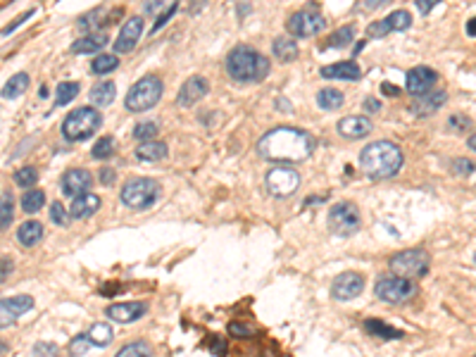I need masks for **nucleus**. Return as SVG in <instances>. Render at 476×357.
I'll use <instances>...</instances> for the list:
<instances>
[{
  "label": "nucleus",
  "instance_id": "1",
  "mask_svg": "<svg viewBox=\"0 0 476 357\" xmlns=\"http://www.w3.org/2000/svg\"><path fill=\"white\" fill-rule=\"evenodd\" d=\"M257 153L274 164H298L314 153V138L300 129L279 127L260 138Z\"/></svg>",
  "mask_w": 476,
  "mask_h": 357
},
{
  "label": "nucleus",
  "instance_id": "2",
  "mask_svg": "<svg viewBox=\"0 0 476 357\" xmlns=\"http://www.w3.org/2000/svg\"><path fill=\"white\" fill-rule=\"evenodd\" d=\"M360 167H362V172H365V177H369L374 181L391 179L400 172L402 153H400V148L391 141L369 143V146L360 153Z\"/></svg>",
  "mask_w": 476,
  "mask_h": 357
},
{
  "label": "nucleus",
  "instance_id": "3",
  "mask_svg": "<svg viewBox=\"0 0 476 357\" xmlns=\"http://www.w3.org/2000/svg\"><path fill=\"white\" fill-rule=\"evenodd\" d=\"M226 72L238 84H260L269 74V60L255 48L238 45L226 55Z\"/></svg>",
  "mask_w": 476,
  "mask_h": 357
},
{
  "label": "nucleus",
  "instance_id": "4",
  "mask_svg": "<svg viewBox=\"0 0 476 357\" xmlns=\"http://www.w3.org/2000/svg\"><path fill=\"white\" fill-rule=\"evenodd\" d=\"M100 122L102 117L96 107H79V110L69 112L65 122H62V136L72 143L86 141L100 129Z\"/></svg>",
  "mask_w": 476,
  "mask_h": 357
},
{
  "label": "nucleus",
  "instance_id": "5",
  "mask_svg": "<svg viewBox=\"0 0 476 357\" xmlns=\"http://www.w3.org/2000/svg\"><path fill=\"white\" fill-rule=\"evenodd\" d=\"M164 93V86H162V79H158L155 74L150 76H143L138 79L136 84L131 86V91L127 93V105L129 112H146V110H153L155 105L160 102Z\"/></svg>",
  "mask_w": 476,
  "mask_h": 357
},
{
  "label": "nucleus",
  "instance_id": "6",
  "mask_svg": "<svg viewBox=\"0 0 476 357\" xmlns=\"http://www.w3.org/2000/svg\"><path fill=\"white\" fill-rule=\"evenodd\" d=\"M162 195V188L155 179H131L122 188V203L131 210H148Z\"/></svg>",
  "mask_w": 476,
  "mask_h": 357
},
{
  "label": "nucleus",
  "instance_id": "7",
  "mask_svg": "<svg viewBox=\"0 0 476 357\" xmlns=\"http://www.w3.org/2000/svg\"><path fill=\"white\" fill-rule=\"evenodd\" d=\"M429 255L424 250H405V252H398V255L391 257V272L396 277H402V279H419L429 272Z\"/></svg>",
  "mask_w": 476,
  "mask_h": 357
},
{
  "label": "nucleus",
  "instance_id": "8",
  "mask_svg": "<svg viewBox=\"0 0 476 357\" xmlns=\"http://www.w3.org/2000/svg\"><path fill=\"white\" fill-rule=\"evenodd\" d=\"M329 229L334 236L350 238L360 229V210L353 203H336L329 212Z\"/></svg>",
  "mask_w": 476,
  "mask_h": 357
},
{
  "label": "nucleus",
  "instance_id": "9",
  "mask_svg": "<svg viewBox=\"0 0 476 357\" xmlns=\"http://www.w3.org/2000/svg\"><path fill=\"white\" fill-rule=\"evenodd\" d=\"M374 291H376V298L384 300V303L400 305V303H407V300L415 296V283H412V279L384 277L376 281Z\"/></svg>",
  "mask_w": 476,
  "mask_h": 357
},
{
  "label": "nucleus",
  "instance_id": "10",
  "mask_svg": "<svg viewBox=\"0 0 476 357\" xmlns=\"http://www.w3.org/2000/svg\"><path fill=\"white\" fill-rule=\"evenodd\" d=\"M324 27H327V19L322 17V12H319L314 5H310V8H305V10H298V12L291 14V19H288V31H291L293 36H298V39H310V36L319 34Z\"/></svg>",
  "mask_w": 476,
  "mask_h": 357
},
{
  "label": "nucleus",
  "instance_id": "11",
  "mask_svg": "<svg viewBox=\"0 0 476 357\" xmlns=\"http://www.w3.org/2000/svg\"><path fill=\"white\" fill-rule=\"evenodd\" d=\"M300 184H303V177L293 167H286V164H281V167L272 169L267 174V191L272 195H277V198L293 195L300 188Z\"/></svg>",
  "mask_w": 476,
  "mask_h": 357
},
{
  "label": "nucleus",
  "instance_id": "12",
  "mask_svg": "<svg viewBox=\"0 0 476 357\" xmlns=\"http://www.w3.org/2000/svg\"><path fill=\"white\" fill-rule=\"evenodd\" d=\"M31 307H34V298L31 296H14L8 300H0V329L12 327Z\"/></svg>",
  "mask_w": 476,
  "mask_h": 357
},
{
  "label": "nucleus",
  "instance_id": "13",
  "mask_svg": "<svg viewBox=\"0 0 476 357\" xmlns=\"http://www.w3.org/2000/svg\"><path fill=\"white\" fill-rule=\"evenodd\" d=\"M362 291H365V277L357 272L340 274V277L334 281V286H331V296H334L336 300H343V303L345 300L357 298Z\"/></svg>",
  "mask_w": 476,
  "mask_h": 357
},
{
  "label": "nucleus",
  "instance_id": "14",
  "mask_svg": "<svg viewBox=\"0 0 476 357\" xmlns=\"http://www.w3.org/2000/svg\"><path fill=\"white\" fill-rule=\"evenodd\" d=\"M436 72L429 69V67H415V69L407 72V79H405V89L410 96H424V93H429L433 89V84H436Z\"/></svg>",
  "mask_w": 476,
  "mask_h": 357
},
{
  "label": "nucleus",
  "instance_id": "15",
  "mask_svg": "<svg viewBox=\"0 0 476 357\" xmlns=\"http://www.w3.org/2000/svg\"><path fill=\"white\" fill-rule=\"evenodd\" d=\"M93 186V179L89 174V169H69V172L62 177V193L69 195V198H76L81 193H89Z\"/></svg>",
  "mask_w": 476,
  "mask_h": 357
},
{
  "label": "nucleus",
  "instance_id": "16",
  "mask_svg": "<svg viewBox=\"0 0 476 357\" xmlns=\"http://www.w3.org/2000/svg\"><path fill=\"white\" fill-rule=\"evenodd\" d=\"M143 34V17H131L127 19V24L119 31L117 41H115V50L117 53H131L136 48L138 39Z\"/></svg>",
  "mask_w": 476,
  "mask_h": 357
},
{
  "label": "nucleus",
  "instance_id": "17",
  "mask_svg": "<svg viewBox=\"0 0 476 357\" xmlns=\"http://www.w3.org/2000/svg\"><path fill=\"white\" fill-rule=\"evenodd\" d=\"M208 96V81L203 76H191L184 86H181L179 96H177V105L179 107H193L195 102H200Z\"/></svg>",
  "mask_w": 476,
  "mask_h": 357
},
{
  "label": "nucleus",
  "instance_id": "18",
  "mask_svg": "<svg viewBox=\"0 0 476 357\" xmlns=\"http://www.w3.org/2000/svg\"><path fill=\"white\" fill-rule=\"evenodd\" d=\"M146 312H148L146 303H117V305H110V307H107V317H110L112 322H119V324L136 322V319H141Z\"/></svg>",
  "mask_w": 476,
  "mask_h": 357
},
{
  "label": "nucleus",
  "instance_id": "19",
  "mask_svg": "<svg viewBox=\"0 0 476 357\" xmlns=\"http://www.w3.org/2000/svg\"><path fill=\"white\" fill-rule=\"evenodd\" d=\"M110 43V36L107 31H91V34L81 36L72 43V53L74 55H91V53H100L105 45Z\"/></svg>",
  "mask_w": 476,
  "mask_h": 357
},
{
  "label": "nucleus",
  "instance_id": "20",
  "mask_svg": "<svg viewBox=\"0 0 476 357\" xmlns=\"http://www.w3.org/2000/svg\"><path fill=\"white\" fill-rule=\"evenodd\" d=\"M446 100H448V96L443 91H429V93H424V96H419L417 102H412V112H415L417 117H429L436 110H441Z\"/></svg>",
  "mask_w": 476,
  "mask_h": 357
},
{
  "label": "nucleus",
  "instance_id": "21",
  "mask_svg": "<svg viewBox=\"0 0 476 357\" xmlns=\"http://www.w3.org/2000/svg\"><path fill=\"white\" fill-rule=\"evenodd\" d=\"M338 133L345 138H365L371 133V122L362 115H353V117H345L338 122Z\"/></svg>",
  "mask_w": 476,
  "mask_h": 357
},
{
  "label": "nucleus",
  "instance_id": "22",
  "mask_svg": "<svg viewBox=\"0 0 476 357\" xmlns=\"http://www.w3.org/2000/svg\"><path fill=\"white\" fill-rule=\"evenodd\" d=\"M98 208H100V198H98L96 193H81L74 198V203H72V210L69 215L74 217V219H86V217L96 215Z\"/></svg>",
  "mask_w": 476,
  "mask_h": 357
},
{
  "label": "nucleus",
  "instance_id": "23",
  "mask_svg": "<svg viewBox=\"0 0 476 357\" xmlns=\"http://www.w3.org/2000/svg\"><path fill=\"white\" fill-rule=\"evenodd\" d=\"M360 67L355 65L353 60L350 62H336V65H329L322 69L324 79H343V81H357L360 79Z\"/></svg>",
  "mask_w": 476,
  "mask_h": 357
},
{
  "label": "nucleus",
  "instance_id": "24",
  "mask_svg": "<svg viewBox=\"0 0 476 357\" xmlns=\"http://www.w3.org/2000/svg\"><path fill=\"white\" fill-rule=\"evenodd\" d=\"M167 143L162 141H143L141 146L136 148V158L141 162H160V160L167 158Z\"/></svg>",
  "mask_w": 476,
  "mask_h": 357
},
{
  "label": "nucleus",
  "instance_id": "25",
  "mask_svg": "<svg viewBox=\"0 0 476 357\" xmlns=\"http://www.w3.org/2000/svg\"><path fill=\"white\" fill-rule=\"evenodd\" d=\"M115 96H117V86L112 84V81H102V84H96L91 89L89 93V98H91V102H93V107H107V105H112L115 102Z\"/></svg>",
  "mask_w": 476,
  "mask_h": 357
},
{
  "label": "nucleus",
  "instance_id": "26",
  "mask_svg": "<svg viewBox=\"0 0 476 357\" xmlns=\"http://www.w3.org/2000/svg\"><path fill=\"white\" fill-rule=\"evenodd\" d=\"M41 238H43V226L39 224V221H24L22 226L17 229V241L22 243L24 248H34L41 243Z\"/></svg>",
  "mask_w": 476,
  "mask_h": 357
},
{
  "label": "nucleus",
  "instance_id": "27",
  "mask_svg": "<svg viewBox=\"0 0 476 357\" xmlns=\"http://www.w3.org/2000/svg\"><path fill=\"white\" fill-rule=\"evenodd\" d=\"M272 50L274 55H277V60L281 62H293L298 58V45L293 39H288V36H281V39H277L272 43Z\"/></svg>",
  "mask_w": 476,
  "mask_h": 357
},
{
  "label": "nucleus",
  "instance_id": "28",
  "mask_svg": "<svg viewBox=\"0 0 476 357\" xmlns=\"http://www.w3.org/2000/svg\"><path fill=\"white\" fill-rule=\"evenodd\" d=\"M343 93H340L338 89H322L317 93V105L322 107V110H340L343 107Z\"/></svg>",
  "mask_w": 476,
  "mask_h": 357
},
{
  "label": "nucleus",
  "instance_id": "29",
  "mask_svg": "<svg viewBox=\"0 0 476 357\" xmlns=\"http://www.w3.org/2000/svg\"><path fill=\"white\" fill-rule=\"evenodd\" d=\"M29 89V74H24V72H19V74H14L12 79L5 84V89H3V98H19L22 96L24 91Z\"/></svg>",
  "mask_w": 476,
  "mask_h": 357
},
{
  "label": "nucleus",
  "instance_id": "30",
  "mask_svg": "<svg viewBox=\"0 0 476 357\" xmlns=\"http://www.w3.org/2000/svg\"><path fill=\"white\" fill-rule=\"evenodd\" d=\"M117 67H119V58H117V55H110V53L98 55V58L91 62V72H93V74H98V76L110 74V72H115Z\"/></svg>",
  "mask_w": 476,
  "mask_h": 357
},
{
  "label": "nucleus",
  "instance_id": "31",
  "mask_svg": "<svg viewBox=\"0 0 476 357\" xmlns=\"http://www.w3.org/2000/svg\"><path fill=\"white\" fill-rule=\"evenodd\" d=\"M86 338L91 340V345H100V348H102V345H110L112 343L115 334H112V329L107 327V324H93Z\"/></svg>",
  "mask_w": 476,
  "mask_h": 357
},
{
  "label": "nucleus",
  "instance_id": "32",
  "mask_svg": "<svg viewBox=\"0 0 476 357\" xmlns=\"http://www.w3.org/2000/svg\"><path fill=\"white\" fill-rule=\"evenodd\" d=\"M355 39V27L353 24H345V27L336 29L334 34L329 36V45L331 48H345V45H350Z\"/></svg>",
  "mask_w": 476,
  "mask_h": 357
},
{
  "label": "nucleus",
  "instance_id": "33",
  "mask_svg": "<svg viewBox=\"0 0 476 357\" xmlns=\"http://www.w3.org/2000/svg\"><path fill=\"white\" fill-rule=\"evenodd\" d=\"M365 329L374 336H381V338H402V331L388 327V324L379 322V319H367L365 322Z\"/></svg>",
  "mask_w": 476,
  "mask_h": 357
},
{
  "label": "nucleus",
  "instance_id": "34",
  "mask_svg": "<svg viewBox=\"0 0 476 357\" xmlns=\"http://www.w3.org/2000/svg\"><path fill=\"white\" fill-rule=\"evenodd\" d=\"M43 205H45L43 191H27V193L22 195V210L27 212V215H36Z\"/></svg>",
  "mask_w": 476,
  "mask_h": 357
},
{
  "label": "nucleus",
  "instance_id": "35",
  "mask_svg": "<svg viewBox=\"0 0 476 357\" xmlns=\"http://www.w3.org/2000/svg\"><path fill=\"white\" fill-rule=\"evenodd\" d=\"M384 22L391 31H405L412 27V14L405 12V10H396V12L388 14Z\"/></svg>",
  "mask_w": 476,
  "mask_h": 357
},
{
  "label": "nucleus",
  "instance_id": "36",
  "mask_svg": "<svg viewBox=\"0 0 476 357\" xmlns=\"http://www.w3.org/2000/svg\"><path fill=\"white\" fill-rule=\"evenodd\" d=\"M12 212H14V198L12 193L0 195V231L8 229L12 224Z\"/></svg>",
  "mask_w": 476,
  "mask_h": 357
},
{
  "label": "nucleus",
  "instance_id": "37",
  "mask_svg": "<svg viewBox=\"0 0 476 357\" xmlns=\"http://www.w3.org/2000/svg\"><path fill=\"white\" fill-rule=\"evenodd\" d=\"M76 96H79V84H74V81H65V84L58 86V98H55V105L65 107L67 102H72Z\"/></svg>",
  "mask_w": 476,
  "mask_h": 357
},
{
  "label": "nucleus",
  "instance_id": "38",
  "mask_svg": "<svg viewBox=\"0 0 476 357\" xmlns=\"http://www.w3.org/2000/svg\"><path fill=\"white\" fill-rule=\"evenodd\" d=\"M91 155L96 160H110L112 155H115V138L105 136V138H100V141H96V146H93Z\"/></svg>",
  "mask_w": 476,
  "mask_h": 357
},
{
  "label": "nucleus",
  "instance_id": "39",
  "mask_svg": "<svg viewBox=\"0 0 476 357\" xmlns=\"http://www.w3.org/2000/svg\"><path fill=\"white\" fill-rule=\"evenodd\" d=\"M160 127L155 122H138L136 129H133V138L136 141H155V136H158Z\"/></svg>",
  "mask_w": 476,
  "mask_h": 357
},
{
  "label": "nucleus",
  "instance_id": "40",
  "mask_svg": "<svg viewBox=\"0 0 476 357\" xmlns=\"http://www.w3.org/2000/svg\"><path fill=\"white\" fill-rule=\"evenodd\" d=\"M36 181H39V169L36 167H22L14 172V184L22 186V188H31Z\"/></svg>",
  "mask_w": 476,
  "mask_h": 357
},
{
  "label": "nucleus",
  "instance_id": "41",
  "mask_svg": "<svg viewBox=\"0 0 476 357\" xmlns=\"http://www.w3.org/2000/svg\"><path fill=\"white\" fill-rule=\"evenodd\" d=\"M117 357H153V353L146 343H129L127 348L119 350Z\"/></svg>",
  "mask_w": 476,
  "mask_h": 357
},
{
  "label": "nucleus",
  "instance_id": "42",
  "mask_svg": "<svg viewBox=\"0 0 476 357\" xmlns=\"http://www.w3.org/2000/svg\"><path fill=\"white\" fill-rule=\"evenodd\" d=\"M89 348H91V340L86 338V336H76V338H72V343H69V350H72V355H74V357L86 355V353H89Z\"/></svg>",
  "mask_w": 476,
  "mask_h": 357
},
{
  "label": "nucleus",
  "instance_id": "43",
  "mask_svg": "<svg viewBox=\"0 0 476 357\" xmlns=\"http://www.w3.org/2000/svg\"><path fill=\"white\" fill-rule=\"evenodd\" d=\"M177 12V3H172V5H167V8H164V14H158V22H155V27H153V34H158L160 29L164 27V24L169 22V19H172V14Z\"/></svg>",
  "mask_w": 476,
  "mask_h": 357
},
{
  "label": "nucleus",
  "instance_id": "44",
  "mask_svg": "<svg viewBox=\"0 0 476 357\" xmlns=\"http://www.w3.org/2000/svg\"><path fill=\"white\" fill-rule=\"evenodd\" d=\"M50 219H53V224H58V226L67 224V212H65V208H62V203L50 205Z\"/></svg>",
  "mask_w": 476,
  "mask_h": 357
},
{
  "label": "nucleus",
  "instance_id": "45",
  "mask_svg": "<svg viewBox=\"0 0 476 357\" xmlns=\"http://www.w3.org/2000/svg\"><path fill=\"white\" fill-rule=\"evenodd\" d=\"M229 331L234 336H238V338H250V336H255V329L248 327V324H229Z\"/></svg>",
  "mask_w": 476,
  "mask_h": 357
},
{
  "label": "nucleus",
  "instance_id": "46",
  "mask_svg": "<svg viewBox=\"0 0 476 357\" xmlns=\"http://www.w3.org/2000/svg\"><path fill=\"white\" fill-rule=\"evenodd\" d=\"M146 14H150V17H155V14L162 12V8H167V0H146Z\"/></svg>",
  "mask_w": 476,
  "mask_h": 357
},
{
  "label": "nucleus",
  "instance_id": "47",
  "mask_svg": "<svg viewBox=\"0 0 476 357\" xmlns=\"http://www.w3.org/2000/svg\"><path fill=\"white\" fill-rule=\"evenodd\" d=\"M14 269V262L10 260V257H0V283L8 281V277L12 274Z\"/></svg>",
  "mask_w": 476,
  "mask_h": 357
},
{
  "label": "nucleus",
  "instance_id": "48",
  "mask_svg": "<svg viewBox=\"0 0 476 357\" xmlns=\"http://www.w3.org/2000/svg\"><path fill=\"white\" fill-rule=\"evenodd\" d=\"M388 31H391V29L386 27V22H374L369 29H367V34H369L371 39H381V36H386Z\"/></svg>",
  "mask_w": 476,
  "mask_h": 357
},
{
  "label": "nucleus",
  "instance_id": "49",
  "mask_svg": "<svg viewBox=\"0 0 476 357\" xmlns=\"http://www.w3.org/2000/svg\"><path fill=\"white\" fill-rule=\"evenodd\" d=\"M469 127H472V122H469L467 117L455 115L453 119H450V129H455V131H464V129H469Z\"/></svg>",
  "mask_w": 476,
  "mask_h": 357
},
{
  "label": "nucleus",
  "instance_id": "50",
  "mask_svg": "<svg viewBox=\"0 0 476 357\" xmlns=\"http://www.w3.org/2000/svg\"><path fill=\"white\" fill-rule=\"evenodd\" d=\"M31 14H34V10H29V12L19 14V17H17V19H14V22H12V24H10V27H8V29H5V31H3V36H10V34H12V31H17V29H19V24H22V22H27V19L31 17Z\"/></svg>",
  "mask_w": 476,
  "mask_h": 357
},
{
  "label": "nucleus",
  "instance_id": "51",
  "mask_svg": "<svg viewBox=\"0 0 476 357\" xmlns=\"http://www.w3.org/2000/svg\"><path fill=\"white\" fill-rule=\"evenodd\" d=\"M55 345H45V343H39L34 350V357H55Z\"/></svg>",
  "mask_w": 476,
  "mask_h": 357
},
{
  "label": "nucleus",
  "instance_id": "52",
  "mask_svg": "<svg viewBox=\"0 0 476 357\" xmlns=\"http://www.w3.org/2000/svg\"><path fill=\"white\" fill-rule=\"evenodd\" d=\"M100 184L102 186H112V184H115V169L102 167L100 169Z\"/></svg>",
  "mask_w": 476,
  "mask_h": 357
},
{
  "label": "nucleus",
  "instance_id": "53",
  "mask_svg": "<svg viewBox=\"0 0 476 357\" xmlns=\"http://www.w3.org/2000/svg\"><path fill=\"white\" fill-rule=\"evenodd\" d=\"M438 3H441V0H415V5L419 8V12H422V14H426L429 10H433Z\"/></svg>",
  "mask_w": 476,
  "mask_h": 357
},
{
  "label": "nucleus",
  "instance_id": "54",
  "mask_svg": "<svg viewBox=\"0 0 476 357\" xmlns=\"http://www.w3.org/2000/svg\"><path fill=\"white\" fill-rule=\"evenodd\" d=\"M210 343H212V353H215V355H219V357L226 355V343L221 338H212Z\"/></svg>",
  "mask_w": 476,
  "mask_h": 357
},
{
  "label": "nucleus",
  "instance_id": "55",
  "mask_svg": "<svg viewBox=\"0 0 476 357\" xmlns=\"http://www.w3.org/2000/svg\"><path fill=\"white\" fill-rule=\"evenodd\" d=\"M365 107H367V112H379L381 110V105H379V100H376V98H367Z\"/></svg>",
  "mask_w": 476,
  "mask_h": 357
},
{
  "label": "nucleus",
  "instance_id": "56",
  "mask_svg": "<svg viewBox=\"0 0 476 357\" xmlns=\"http://www.w3.org/2000/svg\"><path fill=\"white\" fill-rule=\"evenodd\" d=\"M457 169H459L462 174H472V172H474V164L467 162V160H459V162H457Z\"/></svg>",
  "mask_w": 476,
  "mask_h": 357
},
{
  "label": "nucleus",
  "instance_id": "57",
  "mask_svg": "<svg viewBox=\"0 0 476 357\" xmlns=\"http://www.w3.org/2000/svg\"><path fill=\"white\" fill-rule=\"evenodd\" d=\"M381 91H384L386 96H398V89H396V86H388V84H384V86H381Z\"/></svg>",
  "mask_w": 476,
  "mask_h": 357
},
{
  "label": "nucleus",
  "instance_id": "58",
  "mask_svg": "<svg viewBox=\"0 0 476 357\" xmlns=\"http://www.w3.org/2000/svg\"><path fill=\"white\" fill-rule=\"evenodd\" d=\"M381 3H386V0H365V5H367V8H369V10L379 8V5H381Z\"/></svg>",
  "mask_w": 476,
  "mask_h": 357
},
{
  "label": "nucleus",
  "instance_id": "59",
  "mask_svg": "<svg viewBox=\"0 0 476 357\" xmlns=\"http://www.w3.org/2000/svg\"><path fill=\"white\" fill-rule=\"evenodd\" d=\"M467 31H469V36H474V19H469V24H467Z\"/></svg>",
  "mask_w": 476,
  "mask_h": 357
},
{
  "label": "nucleus",
  "instance_id": "60",
  "mask_svg": "<svg viewBox=\"0 0 476 357\" xmlns=\"http://www.w3.org/2000/svg\"><path fill=\"white\" fill-rule=\"evenodd\" d=\"M39 96L45 98V96H48V89H45V86H41V89H39Z\"/></svg>",
  "mask_w": 476,
  "mask_h": 357
}]
</instances>
